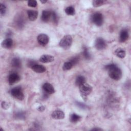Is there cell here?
I'll list each match as a JSON object with an SVG mask.
<instances>
[{"instance_id": "cell-1", "label": "cell", "mask_w": 131, "mask_h": 131, "mask_svg": "<svg viewBox=\"0 0 131 131\" xmlns=\"http://www.w3.org/2000/svg\"><path fill=\"white\" fill-rule=\"evenodd\" d=\"M108 74L110 78L115 80H119L122 77V71L116 65L114 64H108L105 67Z\"/></svg>"}, {"instance_id": "cell-2", "label": "cell", "mask_w": 131, "mask_h": 131, "mask_svg": "<svg viewBox=\"0 0 131 131\" xmlns=\"http://www.w3.org/2000/svg\"><path fill=\"white\" fill-rule=\"evenodd\" d=\"M79 89L81 97L83 98L84 101H86L88 96L90 94L92 91V86L88 83L84 82L79 86Z\"/></svg>"}, {"instance_id": "cell-3", "label": "cell", "mask_w": 131, "mask_h": 131, "mask_svg": "<svg viewBox=\"0 0 131 131\" xmlns=\"http://www.w3.org/2000/svg\"><path fill=\"white\" fill-rule=\"evenodd\" d=\"M72 37L70 35H66L63 37L59 42V46L65 50L69 49L72 43Z\"/></svg>"}, {"instance_id": "cell-4", "label": "cell", "mask_w": 131, "mask_h": 131, "mask_svg": "<svg viewBox=\"0 0 131 131\" xmlns=\"http://www.w3.org/2000/svg\"><path fill=\"white\" fill-rule=\"evenodd\" d=\"M11 94L13 97L19 100H22L24 98V93L21 87L20 86H17L13 88L11 90Z\"/></svg>"}, {"instance_id": "cell-5", "label": "cell", "mask_w": 131, "mask_h": 131, "mask_svg": "<svg viewBox=\"0 0 131 131\" xmlns=\"http://www.w3.org/2000/svg\"><path fill=\"white\" fill-rule=\"evenodd\" d=\"M92 21L97 26H101L103 24V17L101 13L97 12L93 14L91 17Z\"/></svg>"}, {"instance_id": "cell-6", "label": "cell", "mask_w": 131, "mask_h": 131, "mask_svg": "<svg viewBox=\"0 0 131 131\" xmlns=\"http://www.w3.org/2000/svg\"><path fill=\"white\" fill-rule=\"evenodd\" d=\"M95 46L97 50H101L105 48L106 44L105 41L102 38L98 37L96 39L95 41Z\"/></svg>"}, {"instance_id": "cell-7", "label": "cell", "mask_w": 131, "mask_h": 131, "mask_svg": "<svg viewBox=\"0 0 131 131\" xmlns=\"http://www.w3.org/2000/svg\"><path fill=\"white\" fill-rule=\"evenodd\" d=\"M49 39L47 35L45 34H40L37 36V41L38 43L42 46L46 45L49 42Z\"/></svg>"}, {"instance_id": "cell-8", "label": "cell", "mask_w": 131, "mask_h": 131, "mask_svg": "<svg viewBox=\"0 0 131 131\" xmlns=\"http://www.w3.org/2000/svg\"><path fill=\"white\" fill-rule=\"evenodd\" d=\"M20 80L19 76L16 73H13L10 74L8 77V81L10 85H13L18 82Z\"/></svg>"}, {"instance_id": "cell-9", "label": "cell", "mask_w": 131, "mask_h": 131, "mask_svg": "<svg viewBox=\"0 0 131 131\" xmlns=\"http://www.w3.org/2000/svg\"><path fill=\"white\" fill-rule=\"evenodd\" d=\"M52 117L54 119H62L64 118V113L60 110H56L51 114Z\"/></svg>"}, {"instance_id": "cell-10", "label": "cell", "mask_w": 131, "mask_h": 131, "mask_svg": "<svg viewBox=\"0 0 131 131\" xmlns=\"http://www.w3.org/2000/svg\"><path fill=\"white\" fill-rule=\"evenodd\" d=\"M54 60V57L50 55H43L39 58V61L42 63L51 62L53 61Z\"/></svg>"}, {"instance_id": "cell-11", "label": "cell", "mask_w": 131, "mask_h": 131, "mask_svg": "<svg viewBox=\"0 0 131 131\" xmlns=\"http://www.w3.org/2000/svg\"><path fill=\"white\" fill-rule=\"evenodd\" d=\"M32 70L38 73H42L46 71V68L40 64H35L31 67Z\"/></svg>"}, {"instance_id": "cell-12", "label": "cell", "mask_w": 131, "mask_h": 131, "mask_svg": "<svg viewBox=\"0 0 131 131\" xmlns=\"http://www.w3.org/2000/svg\"><path fill=\"white\" fill-rule=\"evenodd\" d=\"M43 90L48 94H53L55 92V90L52 85L49 83H45L42 86Z\"/></svg>"}, {"instance_id": "cell-13", "label": "cell", "mask_w": 131, "mask_h": 131, "mask_svg": "<svg viewBox=\"0 0 131 131\" xmlns=\"http://www.w3.org/2000/svg\"><path fill=\"white\" fill-rule=\"evenodd\" d=\"M52 12L48 10H43L41 15V20L43 22L48 21L51 18Z\"/></svg>"}, {"instance_id": "cell-14", "label": "cell", "mask_w": 131, "mask_h": 131, "mask_svg": "<svg viewBox=\"0 0 131 131\" xmlns=\"http://www.w3.org/2000/svg\"><path fill=\"white\" fill-rule=\"evenodd\" d=\"M27 14L28 18L31 21H34L37 18L38 12L35 10H29L27 11Z\"/></svg>"}, {"instance_id": "cell-15", "label": "cell", "mask_w": 131, "mask_h": 131, "mask_svg": "<svg viewBox=\"0 0 131 131\" xmlns=\"http://www.w3.org/2000/svg\"><path fill=\"white\" fill-rule=\"evenodd\" d=\"M2 47L5 49H9L13 45V40L11 38H8L4 40L2 42Z\"/></svg>"}, {"instance_id": "cell-16", "label": "cell", "mask_w": 131, "mask_h": 131, "mask_svg": "<svg viewBox=\"0 0 131 131\" xmlns=\"http://www.w3.org/2000/svg\"><path fill=\"white\" fill-rule=\"evenodd\" d=\"M128 33L126 30H122L120 33L119 36V40L121 42H123L127 40L128 38Z\"/></svg>"}, {"instance_id": "cell-17", "label": "cell", "mask_w": 131, "mask_h": 131, "mask_svg": "<svg viewBox=\"0 0 131 131\" xmlns=\"http://www.w3.org/2000/svg\"><path fill=\"white\" fill-rule=\"evenodd\" d=\"M115 54L116 55L120 58H123L125 56V51L121 48H119L116 50L115 51Z\"/></svg>"}, {"instance_id": "cell-18", "label": "cell", "mask_w": 131, "mask_h": 131, "mask_svg": "<svg viewBox=\"0 0 131 131\" xmlns=\"http://www.w3.org/2000/svg\"><path fill=\"white\" fill-rule=\"evenodd\" d=\"M11 64L13 67L16 68H19L21 65L20 60L17 57H15L12 59L11 61Z\"/></svg>"}, {"instance_id": "cell-19", "label": "cell", "mask_w": 131, "mask_h": 131, "mask_svg": "<svg viewBox=\"0 0 131 131\" xmlns=\"http://www.w3.org/2000/svg\"><path fill=\"white\" fill-rule=\"evenodd\" d=\"M84 82H85V78L83 76H79L76 78L75 81V83L76 85L79 86Z\"/></svg>"}, {"instance_id": "cell-20", "label": "cell", "mask_w": 131, "mask_h": 131, "mask_svg": "<svg viewBox=\"0 0 131 131\" xmlns=\"http://www.w3.org/2000/svg\"><path fill=\"white\" fill-rule=\"evenodd\" d=\"M80 119H81V117L76 114H71L70 118V121L72 123H76L79 121Z\"/></svg>"}, {"instance_id": "cell-21", "label": "cell", "mask_w": 131, "mask_h": 131, "mask_svg": "<svg viewBox=\"0 0 131 131\" xmlns=\"http://www.w3.org/2000/svg\"><path fill=\"white\" fill-rule=\"evenodd\" d=\"M65 12L67 15H74L75 14V10L72 6H69L66 8Z\"/></svg>"}, {"instance_id": "cell-22", "label": "cell", "mask_w": 131, "mask_h": 131, "mask_svg": "<svg viewBox=\"0 0 131 131\" xmlns=\"http://www.w3.org/2000/svg\"><path fill=\"white\" fill-rule=\"evenodd\" d=\"M106 3V1L104 0H94L93 1V5L95 7H100Z\"/></svg>"}, {"instance_id": "cell-23", "label": "cell", "mask_w": 131, "mask_h": 131, "mask_svg": "<svg viewBox=\"0 0 131 131\" xmlns=\"http://www.w3.org/2000/svg\"><path fill=\"white\" fill-rule=\"evenodd\" d=\"M73 66V63L69 60L64 63L62 67V69L64 71H67L70 70Z\"/></svg>"}, {"instance_id": "cell-24", "label": "cell", "mask_w": 131, "mask_h": 131, "mask_svg": "<svg viewBox=\"0 0 131 131\" xmlns=\"http://www.w3.org/2000/svg\"><path fill=\"white\" fill-rule=\"evenodd\" d=\"M6 12V7L3 4H0V14L2 16L4 15Z\"/></svg>"}, {"instance_id": "cell-25", "label": "cell", "mask_w": 131, "mask_h": 131, "mask_svg": "<svg viewBox=\"0 0 131 131\" xmlns=\"http://www.w3.org/2000/svg\"><path fill=\"white\" fill-rule=\"evenodd\" d=\"M83 55L85 57V58L86 59H90L91 58V55L86 48L84 49V50L83 52Z\"/></svg>"}, {"instance_id": "cell-26", "label": "cell", "mask_w": 131, "mask_h": 131, "mask_svg": "<svg viewBox=\"0 0 131 131\" xmlns=\"http://www.w3.org/2000/svg\"><path fill=\"white\" fill-rule=\"evenodd\" d=\"M37 5V3L35 0H30L28 2V6L31 7H35Z\"/></svg>"}, {"instance_id": "cell-27", "label": "cell", "mask_w": 131, "mask_h": 131, "mask_svg": "<svg viewBox=\"0 0 131 131\" xmlns=\"http://www.w3.org/2000/svg\"><path fill=\"white\" fill-rule=\"evenodd\" d=\"M51 18L54 22V23L57 24L58 23V17L56 15V14L54 12H52V15H51Z\"/></svg>"}, {"instance_id": "cell-28", "label": "cell", "mask_w": 131, "mask_h": 131, "mask_svg": "<svg viewBox=\"0 0 131 131\" xmlns=\"http://www.w3.org/2000/svg\"><path fill=\"white\" fill-rule=\"evenodd\" d=\"M1 106L3 109L7 110L10 107V104L6 101H3L1 103Z\"/></svg>"}, {"instance_id": "cell-29", "label": "cell", "mask_w": 131, "mask_h": 131, "mask_svg": "<svg viewBox=\"0 0 131 131\" xmlns=\"http://www.w3.org/2000/svg\"><path fill=\"white\" fill-rule=\"evenodd\" d=\"M70 61L73 63V66H74L75 64H76L79 61V57H74L73 58H72V59H71V60H70Z\"/></svg>"}, {"instance_id": "cell-30", "label": "cell", "mask_w": 131, "mask_h": 131, "mask_svg": "<svg viewBox=\"0 0 131 131\" xmlns=\"http://www.w3.org/2000/svg\"><path fill=\"white\" fill-rule=\"evenodd\" d=\"M15 116H16V117H17V118H19V119L21 118H21H24L25 115L23 112H19V113H17L15 115Z\"/></svg>"}, {"instance_id": "cell-31", "label": "cell", "mask_w": 131, "mask_h": 131, "mask_svg": "<svg viewBox=\"0 0 131 131\" xmlns=\"http://www.w3.org/2000/svg\"><path fill=\"white\" fill-rule=\"evenodd\" d=\"M45 109V107L43 105H41V106H39L38 108H37V110L39 112H43Z\"/></svg>"}, {"instance_id": "cell-32", "label": "cell", "mask_w": 131, "mask_h": 131, "mask_svg": "<svg viewBox=\"0 0 131 131\" xmlns=\"http://www.w3.org/2000/svg\"><path fill=\"white\" fill-rule=\"evenodd\" d=\"M77 103V105H78L79 107H80L81 108L85 107V106L83 104H82V103H80L79 102H78Z\"/></svg>"}, {"instance_id": "cell-33", "label": "cell", "mask_w": 131, "mask_h": 131, "mask_svg": "<svg viewBox=\"0 0 131 131\" xmlns=\"http://www.w3.org/2000/svg\"><path fill=\"white\" fill-rule=\"evenodd\" d=\"M92 130H102V129H101V128H93V129H92Z\"/></svg>"}, {"instance_id": "cell-34", "label": "cell", "mask_w": 131, "mask_h": 131, "mask_svg": "<svg viewBox=\"0 0 131 131\" xmlns=\"http://www.w3.org/2000/svg\"><path fill=\"white\" fill-rule=\"evenodd\" d=\"M47 2V1H40V2H41V3H42V4H45V3H46Z\"/></svg>"}]
</instances>
